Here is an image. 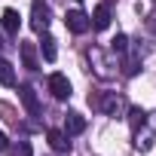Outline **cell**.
Segmentation results:
<instances>
[{
  "mask_svg": "<svg viewBox=\"0 0 156 156\" xmlns=\"http://www.w3.org/2000/svg\"><path fill=\"white\" fill-rule=\"evenodd\" d=\"M19 98H22V104H25V110H28L31 116H40V101H37V92H34L31 86H22V89H19Z\"/></svg>",
  "mask_w": 156,
  "mask_h": 156,
  "instance_id": "6",
  "label": "cell"
},
{
  "mask_svg": "<svg viewBox=\"0 0 156 156\" xmlns=\"http://www.w3.org/2000/svg\"><path fill=\"white\" fill-rule=\"evenodd\" d=\"M110 49H113L116 55H126V52H129V37H126V34H116V37L110 40Z\"/></svg>",
  "mask_w": 156,
  "mask_h": 156,
  "instance_id": "14",
  "label": "cell"
},
{
  "mask_svg": "<svg viewBox=\"0 0 156 156\" xmlns=\"http://www.w3.org/2000/svg\"><path fill=\"white\" fill-rule=\"evenodd\" d=\"M119 104H122V101L116 98V92H107V95L98 101V107H101L104 113H116V110H119Z\"/></svg>",
  "mask_w": 156,
  "mask_h": 156,
  "instance_id": "11",
  "label": "cell"
},
{
  "mask_svg": "<svg viewBox=\"0 0 156 156\" xmlns=\"http://www.w3.org/2000/svg\"><path fill=\"white\" fill-rule=\"evenodd\" d=\"M107 25H110V9H107L104 3H98L95 12H92V28H95V31H104Z\"/></svg>",
  "mask_w": 156,
  "mask_h": 156,
  "instance_id": "9",
  "label": "cell"
},
{
  "mask_svg": "<svg viewBox=\"0 0 156 156\" xmlns=\"http://www.w3.org/2000/svg\"><path fill=\"white\" fill-rule=\"evenodd\" d=\"M9 156H31V144H28V141H22V144H19Z\"/></svg>",
  "mask_w": 156,
  "mask_h": 156,
  "instance_id": "16",
  "label": "cell"
},
{
  "mask_svg": "<svg viewBox=\"0 0 156 156\" xmlns=\"http://www.w3.org/2000/svg\"><path fill=\"white\" fill-rule=\"evenodd\" d=\"M46 141H49V147H52L55 153H67V150H70V138H67L61 129H49V132H46Z\"/></svg>",
  "mask_w": 156,
  "mask_h": 156,
  "instance_id": "4",
  "label": "cell"
},
{
  "mask_svg": "<svg viewBox=\"0 0 156 156\" xmlns=\"http://www.w3.org/2000/svg\"><path fill=\"white\" fill-rule=\"evenodd\" d=\"M0 25H3V31L6 34H19V28H22V16L16 12V9H3V19H0Z\"/></svg>",
  "mask_w": 156,
  "mask_h": 156,
  "instance_id": "7",
  "label": "cell"
},
{
  "mask_svg": "<svg viewBox=\"0 0 156 156\" xmlns=\"http://www.w3.org/2000/svg\"><path fill=\"white\" fill-rule=\"evenodd\" d=\"M150 31H153V34H156V19H150Z\"/></svg>",
  "mask_w": 156,
  "mask_h": 156,
  "instance_id": "18",
  "label": "cell"
},
{
  "mask_svg": "<svg viewBox=\"0 0 156 156\" xmlns=\"http://www.w3.org/2000/svg\"><path fill=\"white\" fill-rule=\"evenodd\" d=\"M19 52H22V64H25L28 70H37V67H40V58H37V46H34V43H22Z\"/></svg>",
  "mask_w": 156,
  "mask_h": 156,
  "instance_id": "8",
  "label": "cell"
},
{
  "mask_svg": "<svg viewBox=\"0 0 156 156\" xmlns=\"http://www.w3.org/2000/svg\"><path fill=\"white\" fill-rule=\"evenodd\" d=\"M40 52H43V58H46V61H55V55H58V46H55V37L43 34V40H40Z\"/></svg>",
  "mask_w": 156,
  "mask_h": 156,
  "instance_id": "10",
  "label": "cell"
},
{
  "mask_svg": "<svg viewBox=\"0 0 156 156\" xmlns=\"http://www.w3.org/2000/svg\"><path fill=\"white\" fill-rule=\"evenodd\" d=\"M49 92H52V98L67 101V98H70V80H67L64 73H52V76H49Z\"/></svg>",
  "mask_w": 156,
  "mask_h": 156,
  "instance_id": "3",
  "label": "cell"
},
{
  "mask_svg": "<svg viewBox=\"0 0 156 156\" xmlns=\"http://www.w3.org/2000/svg\"><path fill=\"white\" fill-rule=\"evenodd\" d=\"M0 49H3V40H0Z\"/></svg>",
  "mask_w": 156,
  "mask_h": 156,
  "instance_id": "19",
  "label": "cell"
},
{
  "mask_svg": "<svg viewBox=\"0 0 156 156\" xmlns=\"http://www.w3.org/2000/svg\"><path fill=\"white\" fill-rule=\"evenodd\" d=\"M61 132H64L67 138L86 132V116H83V113H67V116H64V129H61Z\"/></svg>",
  "mask_w": 156,
  "mask_h": 156,
  "instance_id": "5",
  "label": "cell"
},
{
  "mask_svg": "<svg viewBox=\"0 0 156 156\" xmlns=\"http://www.w3.org/2000/svg\"><path fill=\"white\" fill-rule=\"evenodd\" d=\"M122 73H126V76H135V73H138V55L126 58V64H122Z\"/></svg>",
  "mask_w": 156,
  "mask_h": 156,
  "instance_id": "15",
  "label": "cell"
},
{
  "mask_svg": "<svg viewBox=\"0 0 156 156\" xmlns=\"http://www.w3.org/2000/svg\"><path fill=\"white\" fill-rule=\"evenodd\" d=\"M144 122H147V110H141V107H132V110H129V126L138 132V129H144Z\"/></svg>",
  "mask_w": 156,
  "mask_h": 156,
  "instance_id": "13",
  "label": "cell"
},
{
  "mask_svg": "<svg viewBox=\"0 0 156 156\" xmlns=\"http://www.w3.org/2000/svg\"><path fill=\"white\" fill-rule=\"evenodd\" d=\"M0 83H3V86H16V70H12V64L3 61V58H0Z\"/></svg>",
  "mask_w": 156,
  "mask_h": 156,
  "instance_id": "12",
  "label": "cell"
},
{
  "mask_svg": "<svg viewBox=\"0 0 156 156\" xmlns=\"http://www.w3.org/2000/svg\"><path fill=\"white\" fill-rule=\"evenodd\" d=\"M49 22H52L49 3H46V0H34V3H31V28H34V34H46Z\"/></svg>",
  "mask_w": 156,
  "mask_h": 156,
  "instance_id": "1",
  "label": "cell"
},
{
  "mask_svg": "<svg viewBox=\"0 0 156 156\" xmlns=\"http://www.w3.org/2000/svg\"><path fill=\"white\" fill-rule=\"evenodd\" d=\"M6 150H9V141H6V135H3V132H0V153H6Z\"/></svg>",
  "mask_w": 156,
  "mask_h": 156,
  "instance_id": "17",
  "label": "cell"
},
{
  "mask_svg": "<svg viewBox=\"0 0 156 156\" xmlns=\"http://www.w3.org/2000/svg\"><path fill=\"white\" fill-rule=\"evenodd\" d=\"M64 25H67V31H73V34H86V31L92 28V19H89L83 9H70V12L64 16Z\"/></svg>",
  "mask_w": 156,
  "mask_h": 156,
  "instance_id": "2",
  "label": "cell"
}]
</instances>
